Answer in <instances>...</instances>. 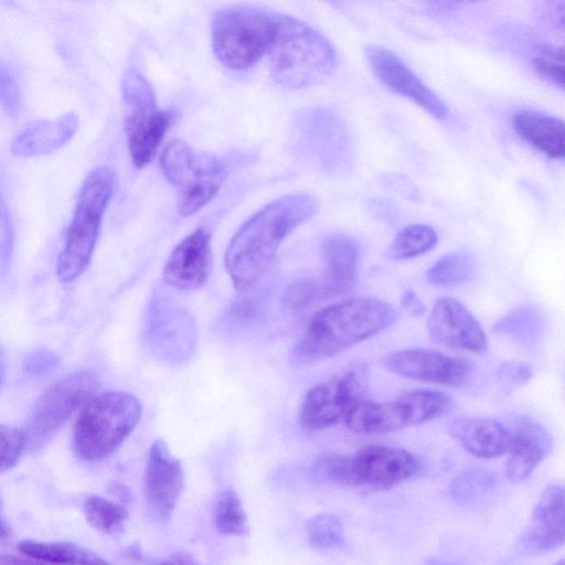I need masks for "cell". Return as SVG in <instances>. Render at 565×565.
<instances>
[{
    "label": "cell",
    "mask_w": 565,
    "mask_h": 565,
    "mask_svg": "<svg viewBox=\"0 0 565 565\" xmlns=\"http://www.w3.org/2000/svg\"><path fill=\"white\" fill-rule=\"evenodd\" d=\"M306 193L282 196L250 216L231 239L224 264L238 291L255 287L271 267L282 241L318 211Z\"/></svg>",
    "instance_id": "obj_1"
},
{
    "label": "cell",
    "mask_w": 565,
    "mask_h": 565,
    "mask_svg": "<svg viewBox=\"0 0 565 565\" xmlns=\"http://www.w3.org/2000/svg\"><path fill=\"white\" fill-rule=\"evenodd\" d=\"M396 318L390 303L374 298H355L326 307L310 320L290 353V361L305 366L328 360L387 329Z\"/></svg>",
    "instance_id": "obj_2"
},
{
    "label": "cell",
    "mask_w": 565,
    "mask_h": 565,
    "mask_svg": "<svg viewBox=\"0 0 565 565\" xmlns=\"http://www.w3.org/2000/svg\"><path fill=\"white\" fill-rule=\"evenodd\" d=\"M270 75L287 88L315 86L328 79L337 66L332 43L308 23L276 13L271 45Z\"/></svg>",
    "instance_id": "obj_3"
},
{
    "label": "cell",
    "mask_w": 565,
    "mask_h": 565,
    "mask_svg": "<svg viewBox=\"0 0 565 565\" xmlns=\"http://www.w3.org/2000/svg\"><path fill=\"white\" fill-rule=\"evenodd\" d=\"M141 414V403L130 393L109 391L94 395L82 407L75 423V454L86 461L107 458L135 429Z\"/></svg>",
    "instance_id": "obj_4"
},
{
    "label": "cell",
    "mask_w": 565,
    "mask_h": 565,
    "mask_svg": "<svg viewBox=\"0 0 565 565\" xmlns=\"http://www.w3.org/2000/svg\"><path fill=\"white\" fill-rule=\"evenodd\" d=\"M114 188V172L106 167L95 168L83 181L57 258L56 276L61 282L75 280L88 267Z\"/></svg>",
    "instance_id": "obj_5"
},
{
    "label": "cell",
    "mask_w": 565,
    "mask_h": 565,
    "mask_svg": "<svg viewBox=\"0 0 565 565\" xmlns=\"http://www.w3.org/2000/svg\"><path fill=\"white\" fill-rule=\"evenodd\" d=\"M276 13L234 6L217 11L212 19V46L217 60L231 70L255 65L271 45Z\"/></svg>",
    "instance_id": "obj_6"
},
{
    "label": "cell",
    "mask_w": 565,
    "mask_h": 565,
    "mask_svg": "<svg viewBox=\"0 0 565 565\" xmlns=\"http://www.w3.org/2000/svg\"><path fill=\"white\" fill-rule=\"evenodd\" d=\"M160 167L177 190L179 213L188 217L205 206L218 192L228 172V163L214 154L198 153L181 140L169 142Z\"/></svg>",
    "instance_id": "obj_7"
},
{
    "label": "cell",
    "mask_w": 565,
    "mask_h": 565,
    "mask_svg": "<svg viewBox=\"0 0 565 565\" xmlns=\"http://www.w3.org/2000/svg\"><path fill=\"white\" fill-rule=\"evenodd\" d=\"M451 398L439 391L415 390L387 402L361 401L347 416V426L361 434L390 433L443 416Z\"/></svg>",
    "instance_id": "obj_8"
},
{
    "label": "cell",
    "mask_w": 565,
    "mask_h": 565,
    "mask_svg": "<svg viewBox=\"0 0 565 565\" xmlns=\"http://www.w3.org/2000/svg\"><path fill=\"white\" fill-rule=\"evenodd\" d=\"M294 131L298 145L326 173L340 175L353 163V146L347 127L332 111L308 108L296 114Z\"/></svg>",
    "instance_id": "obj_9"
},
{
    "label": "cell",
    "mask_w": 565,
    "mask_h": 565,
    "mask_svg": "<svg viewBox=\"0 0 565 565\" xmlns=\"http://www.w3.org/2000/svg\"><path fill=\"white\" fill-rule=\"evenodd\" d=\"M97 381L88 372H74L49 387L34 403L23 429L25 447H40L96 393Z\"/></svg>",
    "instance_id": "obj_10"
},
{
    "label": "cell",
    "mask_w": 565,
    "mask_h": 565,
    "mask_svg": "<svg viewBox=\"0 0 565 565\" xmlns=\"http://www.w3.org/2000/svg\"><path fill=\"white\" fill-rule=\"evenodd\" d=\"M359 257V245L352 237L344 234L327 237L321 246L323 271L295 282L299 305L309 309L351 290L358 276Z\"/></svg>",
    "instance_id": "obj_11"
},
{
    "label": "cell",
    "mask_w": 565,
    "mask_h": 565,
    "mask_svg": "<svg viewBox=\"0 0 565 565\" xmlns=\"http://www.w3.org/2000/svg\"><path fill=\"white\" fill-rule=\"evenodd\" d=\"M366 381L364 364L355 363L313 386L300 407L301 425L311 430H322L344 422L350 412L363 401Z\"/></svg>",
    "instance_id": "obj_12"
},
{
    "label": "cell",
    "mask_w": 565,
    "mask_h": 565,
    "mask_svg": "<svg viewBox=\"0 0 565 565\" xmlns=\"http://www.w3.org/2000/svg\"><path fill=\"white\" fill-rule=\"evenodd\" d=\"M383 364L404 379L454 387L467 384L475 370L467 359L420 348L392 352L383 359Z\"/></svg>",
    "instance_id": "obj_13"
},
{
    "label": "cell",
    "mask_w": 565,
    "mask_h": 565,
    "mask_svg": "<svg viewBox=\"0 0 565 565\" xmlns=\"http://www.w3.org/2000/svg\"><path fill=\"white\" fill-rule=\"evenodd\" d=\"M196 328L190 313L164 289L157 288L147 310V340L161 354L189 353Z\"/></svg>",
    "instance_id": "obj_14"
},
{
    "label": "cell",
    "mask_w": 565,
    "mask_h": 565,
    "mask_svg": "<svg viewBox=\"0 0 565 565\" xmlns=\"http://www.w3.org/2000/svg\"><path fill=\"white\" fill-rule=\"evenodd\" d=\"M366 61L380 83L388 90L408 98L436 119H444L448 108L407 64L391 50L371 44L365 47Z\"/></svg>",
    "instance_id": "obj_15"
},
{
    "label": "cell",
    "mask_w": 565,
    "mask_h": 565,
    "mask_svg": "<svg viewBox=\"0 0 565 565\" xmlns=\"http://www.w3.org/2000/svg\"><path fill=\"white\" fill-rule=\"evenodd\" d=\"M185 483L181 461L163 439H156L148 452L143 492L149 511L160 521L171 518Z\"/></svg>",
    "instance_id": "obj_16"
},
{
    "label": "cell",
    "mask_w": 565,
    "mask_h": 565,
    "mask_svg": "<svg viewBox=\"0 0 565 565\" xmlns=\"http://www.w3.org/2000/svg\"><path fill=\"white\" fill-rule=\"evenodd\" d=\"M564 493L562 482H553L544 488L516 542L518 553L540 555L555 551L564 544Z\"/></svg>",
    "instance_id": "obj_17"
},
{
    "label": "cell",
    "mask_w": 565,
    "mask_h": 565,
    "mask_svg": "<svg viewBox=\"0 0 565 565\" xmlns=\"http://www.w3.org/2000/svg\"><path fill=\"white\" fill-rule=\"evenodd\" d=\"M430 340L443 347L484 353L486 333L475 316L458 300L449 297L437 299L427 319Z\"/></svg>",
    "instance_id": "obj_18"
},
{
    "label": "cell",
    "mask_w": 565,
    "mask_h": 565,
    "mask_svg": "<svg viewBox=\"0 0 565 565\" xmlns=\"http://www.w3.org/2000/svg\"><path fill=\"white\" fill-rule=\"evenodd\" d=\"M356 484L390 488L420 471V461L413 452L391 446L370 445L351 456Z\"/></svg>",
    "instance_id": "obj_19"
},
{
    "label": "cell",
    "mask_w": 565,
    "mask_h": 565,
    "mask_svg": "<svg viewBox=\"0 0 565 565\" xmlns=\"http://www.w3.org/2000/svg\"><path fill=\"white\" fill-rule=\"evenodd\" d=\"M505 427L511 437L505 475L513 482L524 481L553 450V436L545 426L526 415H512Z\"/></svg>",
    "instance_id": "obj_20"
},
{
    "label": "cell",
    "mask_w": 565,
    "mask_h": 565,
    "mask_svg": "<svg viewBox=\"0 0 565 565\" xmlns=\"http://www.w3.org/2000/svg\"><path fill=\"white\" fill-rule=\"evenodd\" d=\"M211 268V235L200 227L174 247L163 268V280L179 290L198 289L206 282Z\"/></svg>",
    "instance_id": "obj_21"
},
{
    "label": "cell",
    "mask_w": 565,
    "mask_h": 565,
    "mask_svg": "<svg viewBox=\"0 0 565 565\" xmlns=\"http://www.w3.org/2000/svg\"><path fill=\"white\" fill-rule=\"evenodd\" d=\"M173 120V113L156 106L130 110L125 121L134 166L146 167L154 157Z\"/></svg>",
    "instance_id": "obj_22"
},
{
    "label": "cell",
    "mask_w": 565,
    "mask_h": 565,
    "mask_svg": "<svg viewBox=\"0 0 565 565\" xmlns=\"http://www.w3.org/2000/svg\"><path fill=\"white\" fill-rule=\"evenodd\" d=\"M448 433L471 455L495 458L508 454L511 437L505 425L486 417H457L448 423Z\"/></svg>",
    "instance_id": "obj_23"
},
{
    "label": "cell",
    "mask_w": 565,
    "mask_h": 565,
    "mask_svg": "<svg viewBox=\"0 0 565 565\" xmlns=\"http://www.w3.org/2000/svg\"><path fill=\"white\" fill-rule=\"evenodd\" d=\"M78 129V117L66 113L56 119L26 125L12 140L11 151L21 157L50 154L68 143Z\"/></svg>",
    "instance_id": "obj_24"
},
{
    "label": "cell",
    "mask_w": 565,
    "mask_h": 565,
    "mask_svg": "<svg viewBox=\"0 0 565 565\" xmlns=\"http://www.w3.org/2000/svg\"><path fill=\"white\" fill-rule=\"evenodd\" d=\"M514 131L536 150L554 160L565 157V128L562 119L523 110L512 118Z\"/></svg>",
    "instance_id": "obj_25"
},
{
    "label": "cell",
    "mask_w": 565,
    "mask_h": 565,
    "mask_svg": "<svg viewBox=\"0 0 565 565\" xmlns=\"http://www.w3.org/2000/svg\"><path fill=\"white\" fill-rule=\"evenodd\" d=\"M545 328L543 312L533 305H522L500 318L493 326V332L530 351L540 344Z\"/></svg>",
    "instance_id": "obj_26"
},
{
    "label": "cell",
    "mask_w": 565,
    "mask_h": 565,
    "mask_svg": "<svg viewBox=\"0 0 565 565\" xmlns=\"http://www.w3.org/2000/svg\"><path fill=\"white\" fill-rule=\"evenodd\" d=\"M18 548L24 556L44 563L107 564L99 555L73 543L25 540Z\"/></svg>",
    "instance_id": "obj_27"
},
{
    "label": "cell",
    "mask_w": 565,
    "mask_h": 565,
    "mask_svg": "<svg viewBox=\"0 0 565 565\" xmlns=\"http://www.w3.org/2000/svg\"><path fill=\"white\" fill-rule=\"evenodd\" d=\"M498 487L499 481L493 472L482 468H470L454 476L448 491L455 502L471 507L489 500Z\"/></svg>",
    "instance_id": "obj_28"
},
{
    "label": "cell",
    "mask_w": 565,
    "mask_h": 565,
    "mask_svg": "<svg viewBox=\"0 0 565 565\" xmlns=\"http://www.w3.org/2000/svg\"><path fill=\"white\" fill-rule=\"evenodd\" d=\"M227 307L223 324L231 330H244L254 327L265 317L270 286L260 282L247 290L239 291Z\"/></svg>",
    "instance_id": "obj_29"
},
{
    "label": "cell",
    "mask_w": 565,
    "mask_h": 565,
    "mask_svg": "<svg viewBox=\"0 0 565 565\" xmlns=\"http://www.w3.org/2000/svg\"><path fill=\"white\" fill-rule=\"evenodd\" d=\"M84 514L94 529L109 535L121 534L129 518L125 504L96 494L86 498Z\"/></svg>",
    "instance_id": "obj_30"
},
{
    "label": "cell",
    "mask_w": 565,
    "mask_h": 565,
    "mask_svg": "<svg viewBox=\"0 0 565 565\" xmlns=\"http://www.w3.org/2000/svg\"><path fill=\"white\" fill-rule=\"evenodd\" d=\"M213 523L217 532L231 536H245L249 533L246 512L237 493L224 489L214 501Z\"/></svg>",
    "instance_id": "obj_31"
},
{
    "label": "cell",
    "mask_w": 565,
    "mask_h": 565,
    "mask_svg": "<svg viewBox=\"0 0 565 565\" xmlns=\"http://www.w3.org/2000/svg\"><path fill=\"white\" fill-rule=\"evenodd\" d=\"M438 242L436 231L426 224H412L401 230L390 244L386 255L391 259L402 260L420 256Z\"/></svg>",
    "instance_id": "obj_32"
},
{
    "label": "cell",
    "mask_w": 565,
    "mask_h": 565,
    "mask_svg": "<svg viewBox=\"0 0 565 565\" xmlns=\"http://www.w3.org/2000/svg\"><path fill=\"white\" fill-rule=\"evenodd\" d=\"M476 270V258L468 250H457L439 258L426 273L427 280L438 286H456L469 280Z\"/></svg>",
    "instance_id": "obj_33"
},
{
    "label": "cell",
    "mask_w": 565,
    "mask_h": 565,
    "mask_svg": "<svg viewBox=\"0 0 565 565\" xmlns=\"http://www.w3.org/2000/svg\"><path fill=\"white\" fill-rule=\"evenodd\" d=\"M310 476L319 482L356 484L351 456L333 451L322 452L312 461Z\"/></svg>",
    "instance_id": "obj_34"
},
{
    "label": "cell",
    "mask_w": 565,
    "mask_h": 565,
    "mask_svg": "<svg viewBox=\"0 0 565 565\" xmlns=\"http://www.w3.org/2000/svg\"><path fill=\"white\" fill-rule=\"evenodd\" d=\"M306 534L310 545L317 550H331L344 544L342 524L330 513L310 518L306 523Z\"/></svg>",
    "instance_id": "obj_35"
},
{
    "label": "cell",
    "mask_w": 565,
    "mask_h": 565,
    "mask_svg": "<svg viewBox=\"0 0 565 565\" xmlns=\"http://www.w3.org/2000/svg\"><path fill=\"white\" fill-rule=\"evenodd\" d=\"M539 53L532 60L534 71L545 81L563 89L565 85L563 49L544 44L539 47Z\"/></svg>",
    "instance_id": "obj_36"
},
{
    "label": "cell",
    "mask_w": 565,
    "mask_h": 565,
    "mask_svg": "<svg viewBox=\"0 0 565 565\" xmlns=\"http://www.w3.org/2000/svg\"><path fill=\"white\" fill-rule=\"evenodd\" d=\"M122 98L130 110L156 106L150 83L137 71L129 70L121 81Z\"/></svg>",
    "instance_id": "obj_37"
},
{
    "label": "cell",
    "mask_w": 565,
    "mask_h": 565,
    "mask_svg": "<svg viewBox=\"0 0 565 565\" xmlns=\"http://www.w3.org/2000/svg\"><path fill=\"white\" fill-rule=\"evenodd\" d=\"M25 448L23 429L0 424V472L12 468Z\"/></svg>",
    "instance_id": "obj_38"
},
{
    "label": "cell",
    "mask_w": 565,
    "mask_h": 565,
    "mask_svg": "<svg viewBox=\"0 0 565 565\" xmlns=\"http://www.w3.org/2000/svg\"><path fill=\"white\" fill-rule=\"evenodd\" d=\"M22 98L19 83L9 70L0 62V107L11 117H15L21 109Z\"/></svg>",
    "instance_id": "obj_39"
},
{
    "label": "cell",
    "mask_w": 565,
    "mask_h": 565,
    "mask_svg": "<svg viewBox=\"0 0 565 565\" xmlns=\"http://www.w3.org/2000/svg\"><path fill=\"white\" fill-rule=\"evenodd\" d=\"M533 375L532 367L521 361H508L502 363L497 371V379L504 392H511L514 388L527 383Z\"/></svg>",
    "instance_id": "obj_40"
},
{
    "label": "cell",
    "mask_w": 565,
    "mask_h": 565,
    "mask_svg": "<svg viewBox=\"0 0 565 565\" xmlns=\"http://www.w3.org/2000/svg\"><path fill=\"white\" fill-rule=\"evenodd\" d=\"M57 356L49 350H40L30 354L24 362V370L33 375H43L55 369Z\"/></svg>",
    "instance_id": "obj_41"
},
{
    "label": "cell",
    "mask_w": 565,
    "mask_h": 565,
    "mask_svg": "<svg viewBox=\"0 0 565 565\" xmlns=\"http://www.w3.org/2000/svg\"><path fill=\"white\" fill-rule=\"evenodd\" d=\"M13 227L7 205L0 194V260L7 259L13 246Z\"/></svg>",
    "instance_id": "obj_42"
},
{
    "label": "cell",
    "mask_w": 565,
    "mask_h": 565,
    "mask_svg": "<svg viewBox=\"0 0 565 565\" xmlns=\"http://www.w3.org/2000/svg\"><path fill=\"white\" fill-rule=\"evenodd\" d=\"M367 210L370 214L376 220L393 224L398 217L397 209L393 202L386 199H372L367 202Z\"/></svg>",
    "instance_id": "obj_43"
},
{
    "label": "cell",
    "mask_w": 565,
    "mask_h": 565,
    "mask_svg": "<svg viewBox=\"0 0 565 565\" xmlns=\"http://www.w3.org/2000/svg\"><path fill=\"white\" fill-rule=\"evenodd\" d=\"M403 309L413 317H420L425 312V306L412 290L405 291L401 297Z\"/></svg>",
    "instance_id": "obj_44"
},
{
    "label": "cell",
    "mask_w": 565,
    "mask_h": 565,
    "mask_svg": "<svg viewBox=\"0 0 565 565\" xmlns=\"http://www.w3.org/2000/svg\"><path fill=\"white\" fill-rule=\"evenodd\" d=\"M387 183V186L393 189L394 191L404 194L408 198H416L415 190L409 182H406L405 179H401L399 175H386L383 180Z\"/></svg>",
    "instance_id": "obj_45"
},
{
    "label": "cell",
    "mask_w": 565,
    "mask_h": 565,
    "mask_svg": "<svg viewBox=\"0 0 565 565\" xmlns=\"http://www.w3.org/2000/svg\"><path fill=\"white\" fill-rule=\"evenodd\" d=\"M109 492L121 504H128L132 501V494L127 486L121 482L115 481L109 486Z\"/></svg>",
    "instance_id": "obj_46"
},
{
    "label": "cell",
    "mask_w": 565,
    "mask_h": 565,
    "mask_svg": "<svg viewBox=\"0 0 565 565\" xmlns=\"http://www.w3.org/2000/svg\"><path fill=\"white\" fill-rule=\"evenodd\" d=\"M167 562L174 563V564H195L196 563L190 554H186L183 552H177V553L171 554L170 559Z\"/></svg>",
    "instance_id": "obj_47"
},
{
    "label": "cell",
    "mask_w": 565,
    "mask_h": 565,
    "mask_svg": "<svg viewBox=\"0 0 565 565\" xmlns=\"http://www.w3.org/2000/svg\"><path fill=\"white\" fill-rule=\"evenodd\" d=\"M429 1L438 7L450 9V8L457 7L462 3H475V2H479L481 0H429Z\"/></svg>",
    "instance_id": "obj_48"
},
{
    "label": "cell",
    "mask_w": 565,
    "mask_h": 565,
    "mask_svg": "<svg viewBox=\"0 0 565 565\" xmlns=\"http://www.w3.org/2000/svg\"><path fill=\"white\" fill-rule=\"evenodd\" d=\"M125 556L136 561H142L143 553L141 547L137 543H135L132 545L127 546L125 551Z\"/></svg>",
    "instance_id": "obj_49"
},
{
    "label": "cell",
    "mask_w": 565,
    "mask_h": 565,
    "mask_svg": "<svg viewBox=\"0 0 565 565\" xmlns=\"http://www.w3.org/2000/svg\"><path fill=\"white\" fill-rule=\"evenodd\" d=\"M10 535L8 524L0 518V541L6 540Z\"/></svg>",
    "instance_id": "obj_50"
},
{
    "label": "cell",
    "mask_w": 565,
    "mask_h": 565,
    "mask_svg": "<svg viewBox=\"0 0 565 565\" xmlns=\"http://www.w3.org/2000/svg\"><path fill=\"white\" fill-rule=\"evenodd\" d=\"M4 370H6V354H4V351L2 350V348L0 347V383L3 377Z\"/></svg>",
    "instance_id": "obj_51"
},
{
    "label": "cell",
    "mask_w": 565,
    "mask_h": 565,
    "mask_svg": "<svg viewBox=\"0 0 565 565\" xmlns=\"http://www.w3.org/2000/svg\"><path fill=\"white\" fill-rule=\"evenodd\" d=\"M0 508H1V499H0Z\"/></svg>",
    "instance_id": "obj_52"
}]
</instances>
